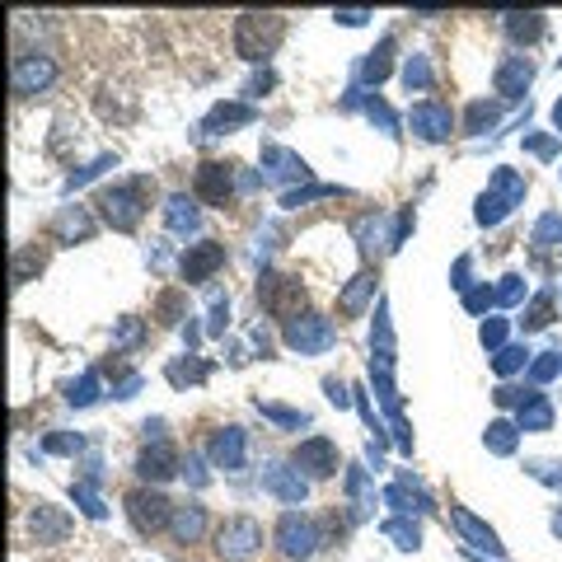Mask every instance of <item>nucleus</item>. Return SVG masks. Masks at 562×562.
Returning a JSON list of instances; mask_svg holds the SVG:
<instances>
[{"label":"nucleus","mask_w":562,"mask_h":562,"mask_svg":"<svg viewBox=\"0 0 562 562\" xmlns=\"http://www.w3.org/2000/svg\"><path fill=\"white\" fill-rule=\"evenodd\" d=\"M281 38H286V14H239L235 20V52L244 61L272 57Z\"/></svg>","instance_id":"f03ea898"},{"label":"nucleus","mask_w":562,"mask_h":562,"mask_svg":"<svg viewBox=\"0 0 562 562\" xmlns=\"http://www.w3.org/2000/svg\"><path fill=\"white\" fill-rule=\"evenodd\" d=\"M198 192H202V202L225 206V198H231V169L225 165H202L198 169Z\"/></svg>","instance_id":"39448f33"},{"label":"nucleus","mask_w":562,"mask_h":562,"mask_svg":"<svg viewBox=\"0 0 562 562\" xmlns=\"http://www.w3.org/2000/svg\"><path fill=\"white\" fill-rule=\"evenodd\" d=\"M225 262V249L221 244H198L192 254H183V277L188 281H202V277H211Z\"/></svg>","instance_id":"423d86ee"},{"label":"nucleus","mask_w":562,"mask_h":562,"mask_svg":"<svg viewBox=\"0 0 562 562\" xmlns=\"http://www.w3.org/2000/svg\"><path fill=\"white\" fill-rule=\"evenodd\" d=\"M127 516L140 535H165L173 525V502L155 487H132L127 492Z\"/></svg>","instance_id":"7ed1b4c3"},{"label":"nucleus","mask_w":562,"mask_h":562,"mask_svg":"<svg viewBox=\"0 0 562 562\" xmlns=\"http://www.w3.org/2000/svg\"><path fill=\"white\" fill-rule=\"evenodd\" d=\"M258 295H262V305H268L277 319H291V314L305 305L301 281H291V277H268V291H258Z\"/></svg>","instance_id":"20e7f679"},{"label":"nucleus","mask_w":562,"mask_h":562,"mask_svg":"<svg viewBox=\"0 0 562 562\" xmlns=\"http://www.w3.org/2000/svg\"><path fill=\"white\" fill-rule=\"evenodd\" d=\"M295 460H301V464H314V479H324V473L338 469V454H333L328 441H310V446H301V450H295Z\"/></svg>","instance_id":"6e6552de"},{"label":"nucleus","mask_w":562,"mask_h":562,"mask_svg":"<svg viewBox=\"0 0 562 562\" xmlns=\"http://www.w3.org/2000/svg\"><path fill=\"white\" fill-rule=\"evenodd\" d=\"M211 549H216L221 562H258L262 549H268V530L254 516H225L211 535Z\"/></svg>","instance_id":"f257e3e1"},{"label":"nucleus","mask_w":562,"mask_h":562,"mask_svg":"<svg viewBox=\"0 0 562 562\" xmlns=\"http://www.w3.org/2000/svg\"><path fill=\"white\" fill-rule=\"evenodd\" d=\"M169 530L179 535L183 543H188V539H198V535L206 530V512H202L198 502H183V506H173V525H169Z\"/></svg>","instance_id":"0eeeda50"},{"label":"nucleus","mask_w":562,"mask_h":562,"mask_svg":"<svg viewBox=\"0 0 562 562\" xmlns=\"http://www.w3.org/2000/svg\"><path fill=\"white\" fill-rule=\"evenodd\" d=\"M516 33V38H539L543 33V14H512V24H506Z\"/></svg>","instance_id":"9d476101"},{"label":"nucleus","mask_w":562,"mask_h":562,"mask_svg":"<svg viewBox=\"0 0 562 562\" xmlns=\"http://www.w3.org/2000/svg\"><path fill=\"white\" fill-rule=\"evenodd\" d=\"M140 464H146V469H140L146 479H169V473H173V450L169 446H155V454H146Z\"/></svg>","instance_id":"1a4fd4ad"}]
</instances>
